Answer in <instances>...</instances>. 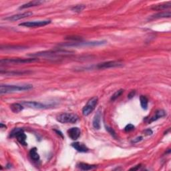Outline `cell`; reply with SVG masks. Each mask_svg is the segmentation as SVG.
I'll return each mask as SVG.
<instances>
[{"instance_id":"10","label":"cell","mask_w":171,"mask_h":171,"mask_svg":"<svg viewBox=\"0 0 171 171\" xmlns=\"http://www.w3.org/2000/svg\"><path fill=\"white\" fill-rule=\"evenodd\" d=\"M22 105L30 108H34V109H46V108H49L51 105H46L42 104L41 102H34V101H27L22 102Z\"/></svg>"},{"instance_id":"29","label":"cell","mask_w":171,"mask_h":171,"mask_svg":"<svg viewBox=\"0 0 171 171\" xmlns=\"http://www.w3.org/2000/svg\"><path fill=\"white\" fill-rule=\"evenodd\" d=\"M142 138H143L142 136H139V137H137L136 138L134 139L133 141H132V143H137V142H138L140 141H141L142 140Z\"/></svg>"},{"instance_id":"12","label":"cell","mask_w":171,"mask_h":171,"mask_svg":"<svg viewBox=\"0 0 171 171\" xmlns=\"http://www.w3.org/2000/svg\"><path fill=\"white\" fill-rule=\"evenodd\" d=\"M80 130L78 127H73V128H71L68 130V136L73 141L78 139L80 136Z\"/></svg>"},{"instance_id":"21","label":"cell","mask_w":171,"mask_h":171,"mask_svg":"<svg viewBox=\"0 0 171 171\" xmlns=\"http://www.w3.org/2000/svg\"><path fill=\"white\" fill-rule=\"evenodd\" d=\"M140 101H141V106L142 109L147 110L148 104V98L146 97L145 96L141 95V97H140Z\"/></svg>"},{"instance_id":"14","label":"cell","mask_w":171,"mask_h":171,"mask_svg":"<svg viewBox=\"0 0 171 171\" xmlns=\"http://www.w3.org/2000/svg\"><path fill=\"white\" fill-rule=\"evenodd\" d=\"M71 147L75 149V150L80 152H87L89 150L88 148L84 144L79 142L72 143V144H71Z\"/></svg>"},{"instance_id":"31","label":"cell","mask_w":171,"mask_h":171,"mask_svg":"<svg viewBox=\"0 0 171 171\" xmlns=\"http://www.w3.org/2000/svg\"><path fill=\"white\" fill-rule=\"evenodd\" d=\"M144 133L146 134V135H151L152 134V131L150 129H148V130H145Z\"/></svg>"},{"instance_id":"11","label":"cell","mask_w":171,"mask_h":171,"mask_svg":"<svg viewBox=\"0 0 171 171\" xmlns=\"http://www.w3.org/2000/svg\"><path fill=\"white\" fill-rule=\"evenodd\" d=\"M32 15H33L32 12L26 11V12H24V13H22V14H19L11 15V16H9L8 17L5 18L4 20H9L10 21H17V20H21V19H24V18H26V17H30Z\"/></svg>"},{"instance_id":"8","label":"cell","mask_w":171,"mask_h":171,"mask_svg":"<svg viewBox=\"0 0 171 171\" xmlns=\"http://www.w3.org/2000/svg\"><path fill=\"white\" fill-rule=\"evenodd\" d=\"M51 23V20H41L36 21H27V22L21 23L19 24L20 26H24L27 27H39L45 26L46 25Z\"/></svg>"},{"instance_id":"9","label":"cell","mask_w":171,"mask_h":171,"mask_svg":"<svg viewBox=\"0 0 171 171\" xmlns=\"http://www.w3.org/2000/svg\"><path fill=\"white\" fill-rule=\"evenodd\" d=\"M122 66L123 64L119 61H108L98 64L97 66H96V68L97 69H108V68L121 67Z\"/></svg>"},{"instance_id":"19","label":"cell","mask_w":171,"mask_h":171,"mask_svg":"<svg viewBox=\"0 0 171 171\" xmlns=\"http://www.w3.org/2000/svg\"><path fill=\"white\" fill-rule=\"evenodd\" d=\"M10 109L11 111L14 113H19L21 111H22L24 109V107L22 104L19 103H14L11 104Z\"/></svg>"},{"instance_id":"20","label":"cell","mask_w":171,"mask_h":171,"mask_svg":"<svg viewBox=\"0 0 171 171\" xmlns=\"http://www.w3.org/2000/svg\"><path fill=\"white\" fill-rule=\"evenodd\" d=\"M30 155L31 158L34 161H38L40 160V155L37 152V148L36 147L31 149L30 151Z\"/></svg>"},{"instance_id":"30","label":"cell","mask_w":171,"mask_h":171,"mask_svg":"<svg viewBox=\"0 0 171 171\" xmlns=\"http://www.w3.org/2000/svg\"><path fill=\"white\" fill-rule=\"evenodd\" d=\"M142 166L141 164H138V165H136L135 167H133L130 169V170H138L140 169V168Z\"/></svg>"},{"instance_id":"2","label":"cell","mask_w":171,"mask_h":171,"mask_svg":"<svg viewBox=\"0 0 171 171\" xmlns=\"http://www.w3.org/2000/svg\"><path fill=\"white\" fill-rule=\"evenodd\" d=\"M57 120L62 124L76 123L79 119V117L75 114L72 113H62L57 116Z\"/></svg>"},{"instance_id":"23","label":"cell","mask_w":171,"mask_h":171,"mask_svg":"<svg viewBox=\"0 0 171 171\" xmlns=\"http://www.w3.org/2000/svg\"><path fill=\"white\" fill-rule=\"evenodd\" d=\"M86 8V6L84 5H76L71 8V10L76 13H80L82 11H83Z\"/></svg>"},{"instance_id":"17","label":"cell","mask_w":171,"mask_h":171,"mask_svg":"<svg viewBox=\"0 0 171 171\" xmlns=\"http://www.w3.org/2000/svg\"><path fill=\"white\" fill-rule=\"evenodd\" d=\"M77 166L80 169L82 170H90L94 169L97 167V166L94 165V164H90L84 163H80L77 164Z\"/></svg>"},{"instance_id":"1","label":"cell","mask_w":171,"mask_h":171,"mask_svg":"<svg viewBox=\"0 0 171 171\" xmlns=\"http://www.w3.org/2000/svg\"><path fill=\"white\" fill-rule=\"evenodd\" d=\"M33 88L31 84H24V85H8L2 84L0 86V93L1 94H9L15 92H20L29 90Z\"/></svg>"},{"instance_id":"7","label":"cell","mask_w":171,"mask_h":171,"mask_svg":"<svg viewBox=\"0 0 171 171\" xmlns=\"http://www.w3.org/2000/svg\"><path fill=\"white\" fill-rule=\"evenodd\" d=\"M106 43V41H95V42H75L74 43H68L67 44H63V46H68V47H78V46H96L104 45Z\"/></svg>"},{"instance_id":"13","label":"cell","mask_w":171,"mask_h":171,"mask_svg":"<svg viewBox=\"0 0 171 171\" xmlns=\"http://www.w3.org/2000/svg\"><path fill=\"white\" fill-rule=\"evenodd\" d=\"M101 117H102V111L101 109H99L97 111V112L96 113L95 116L94 117V119H93L92 121V125L95 129L99 130L100 128Z\"/></svg>"},{"instance_id":"4","label":"cell","mask_w":171,"mask_h":171,"mask_svg":"<svg viewBox=\"0 0 171 171\" xmlns=\"http://www.w3.org/2000/svg\"><path fill=\"white\" fill-rule=\"evenodd\" d=\"M39 60L36 58H9V59H2L1 60V64H27L32 63L38 61Z\"/></svg>"},{"instance_id":"26","label":"cell","mask_w":171,"mask_h":171,"mask_svg":"<svg viewBox=\"0 0 171 171\" xmlns=\"http://www.w3.org/2000/svg\"><path fill=\"white\" fill-rule=\"evenodd\" d=\"M135 126L133 125L132 124H127V125L125 126V128H124V130H125L126 132H130V131H132L134 129H135Z\"/></svg>"},{"instance_id":"33","label":"cell","mask_w":171,"mask_h":171,"mask_svg":"<svg viewBox=\"0 0 171 171\" xmlns=\"http://www.w3.org/2000/svg\"><path fill=\"white\" fill-rule=\"evenodd\" d=\"M0 127H1V128H5V129H6L7 128V126H6L5 125H4V124H3L2 123H1V124H0Z\"/></svg>"},{"instance_id":"27","label":"cell","mask_w":171,"mask_h":171,"mask_svg":"<svg viewBox=\"0 0 171 171\" xmlns=\"http://www.w3.org/2000/svg\"><path fill=\"white\" fill-rule=\"evenodd\" d=\"M106 130L107 131L109 132L110 135L113 136L114 138H116V132H115L114 130L112 129V128H109V127H106Z\"/></svg>"},{"instance_id":"22","label":"cell","mask_w":171,"mask_h":171,"mask_svg":"<svg viewBox=\"0 0 171 171\" xmlns=\"http://www.w3.org/2000/svg\"><path fill=\"white\" fill-rule=\"evenodd\" d=\"M171 13L170 11L168 12H160L152 15V18H163V17H170Z\"/></svg>"},{"instance_id":"16","label":"cell","mask_w":171,"mask_h":171,"mask_svg":"<svg viewBox=\"0 0 171 171\" xmlns=\"http://www.w3.org/2000/svg\"><path fill=\"white\" fill-rule=\"evenodd\" d=\"M166 114V112L164 111V110H157L156 112H155L154 116L151 117L150 120H149V123L154 122V121L157 120L158 119H161V118L165 116Z\"/></svg>"},{"instance_id":"28","label":"cell","mask_w":171,"mask_h":171,"mask_svg":"<svg viewBox=\"0 0 171 171\" xmlns=\"http://www.w3.org/2000/svg\"><path fill=\"white\" fill-rule=\"evenodd\" d=\"M135 94H136V91L135 90H132L128 94V98L129 99H131V98H132L134 97V96H135Z\"/></svg>"},{"instance_id":"25","label":"cell","mask_w":171,"mask_h":171,"mask_svg":"<svg viewBox=\"0 0 171 171\" xmlns=\"http://www.w3.org/2000/svg\"><path fill=\"white\" fill-rule=\"evenodd\" d=\"M5 49H26V48L23 47V46H5Z\"/></svg>"},{"instance_id":"18","label":"cell","mask_w":171,"mask_h":171,"mask_svg":"<svg viewBox=\"0 0 171 171\" xmlns=\"http://www.w3.org/2000/svg\"><path fill=\"white\" fill-rule=\"evenodd\" d=\"M43 4V2L42 1H32L28 3H26L21 6H20V9H26V8H29L31 7H34V6L40 5Z\"/></svg>"},{"instance_id":"15","label":"cell","mask_w":171,"mask_h":171,"mask_svg":"<svg viewBox=\"0 0 171 171\" xmlns=\"http://www.w3.org/2000/svg\"><path fill=\"white\" fill-rule=\"evenodd\" d=\"M171 7V2L162 3V4L154 5L152 7V10H157V11H162L166 9H169Z\"/></svg>"},{"instance_id":"5","label":"cell","mask_w":171,"mask_h":171,"mask_svg":"<svg viewBox=\"0 0 171 171\" xmlns=\"http://www.w3.org/2000/svg\"><path fill=\"white\" fill-rule=\"evenodd\" d=\"M98 101V98L97 96H94L90 99L82 109V114L84 116H88L92 112L93 110L95 109L96 106L97 105Z\"/></svg>"},{"instance_id":"24","label":"cell","mask_w":171,"mask_h":171,"mask_svg":"<svg viewBox=\"0 0 171 171\" xmlns=\"http://www.w3.org/2000/svg\"><path fill=\"white\" fill-rule=\"evenodd\" d=\"M123 92H124V90H122V89H120V90H117L112 96L110 100H112V101H114L115 100H116V99L119 98V96L121 94H122Z\"/></svg>"},{"instance_id":"6","label":"cell","mask_w":171,"mask_h":171,"mask_svg":"<svg viewBox=\"0 0 171 171\" xmlns=\"http://www.w3.org/2000/svg\"><path fill=\"white\" fill-rule=\"evenodd\" d=\"M67 53H70V52H67L65 50H49V51H43L40 52L34 53V54H30V55L32 57H42V56H52V55H57L60 54H66Z\"/></svg>"},{"instance_id":"32","label":"cell","mask_w":171,"mask_h":171,"mask_svg":"<svg viewBox=\"0 0 171 171\" xmlns=\"http://www.w3.org/2000/svg\"><path fill=\"white\" fill-rule=\"evenodd\" d=\"M54 131L56 132L58 135H60L62 138H63V135H62V133L60 131H59V130H54Z\"/></svg>"},{"instance_id":"3","label":"cell","mask_w":171,"mask_h":171,"mask_svg":"<svg viewBox=\"0 0 171 171\" xmlns=\"http://www.w3.org/2000/svg\"><path fill=\"white\" fill-rule=\"evenodd\" d=\"M10 137L15 138L17 141L19 142L21 144L24 146H26L27 144L26 142L27 136L26 134L24 133V130L20 128H15L10 132Z\"/></svg>"}]
</instances>
